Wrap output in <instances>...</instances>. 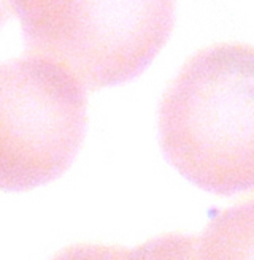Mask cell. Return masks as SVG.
Returning a JSON list of instances; mask_svg holds the SVG:
<instances>
[{"mask_svg":"<svg viewBox=\"0 0 254 260\" xmlns=\"http://www.w3.org/2000/svg\"><path fill=\"white\" fill-rule=\"evenodd\" d=\"M254 51L223 42L189 57L159 108L165 157L196 186L221 195L254 181Z\"/></svg>","mask_w":254,"mask_h":260,"instance_id":"cell-1","label":"cell"},{"mask_svg":"<svg viewBox=\"0 0 254 260\" xmlns=\"http://www.w3.org/2000/svg\"><path fill=\"white\" fill-rule=\"evenodd\" d=\"M29 54L66 69L86 90L131 80L162 49L173 27L167 0L8 2Z\"/></svg>","mask_w":254,"mask_h":260,"instance_id":"cell-2","label":"cell"},{"mask_svg":"<svg viewBox=\"0 0 254 260\" xmlns=\"http://www.w3.org/2000/svg\"><path fill=\"white\" fill-rule=\"evenodd\" d=\"M86 128V89L60 65L25 54L0 63V189L27 190L70 167Z\"/></svg>","mask_w":254,"mask_h":260,"instance_id":"cell-3","label":"cell"},{"mask_svg":"<svg viewBox=\"0 0 254 260\" xmlns=\"http://www.w3.org/2000/svg\"><path fill=\"white\" fill-rule=\"evenodd\" d=\"M83 260H237L213 244L200 241L196 235L164 233L134 249L114 244L92 243Z\"/></svg>","mask_w":254,"mask_h":260,"instance_id":"cell-4","label":"cell"},{"mask_svg":"<svg viewBox=\"0 0 254 260\" xmlns=\"http://www.w3.org/2000/svg\"><path fill=\"white\" fill-rule=\"evenodd\" d=\"M7 5L8 4H2V2H0V21H2L5 18V15H7V10H5Z\"/></svg>","mask_w":254,"mask_h":260,"instance_id":"cell-5","label":"cell"}]
</instances>
